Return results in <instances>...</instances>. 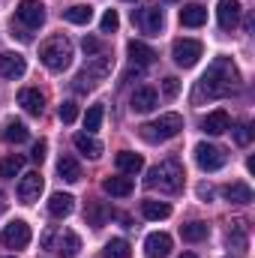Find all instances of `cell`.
I'll return each mask as SVG.
<instances>
[{
    "mask_svg": "<svg viewBox=\"0 0 255 258\" xmlns=\"http://www.w3.org/2000/svg\"><path fill=\"white\" fill-rule=\"evenodd\" d=\"M15 18L24 24V30H36L45 24V6L42 0H21L15 9Z\"/></svg>",
    "mask_w": 255,
    "mask_h": 258,
    "instance_id": "9c48e42d",
    "label": "cell"
},
{
    "mask_svg": "<svg viewBox=\"0 0 255 258\" xmlns=\"http://www.w3.org/2000/svg\"><path fill=\"white\" fill-rule=\"evenodd\" d=\"M102 258H129V243L123 237H111L102 249Z\"/></svg>",
    "mask_w": 255,
    "mask_h": 258,
    "instance_id": "d6a6232c",
    "label": "cell"
},
{
    "mask_svg": "<svg viewBox=\"0 0 255 258\" xmlns=\"http://www.w3.org/2000/svg\"><path fill=\"white\" fill-rule=\"evenodd\" d=\"M114 165H117V171H120V174H135V171H141V168H144V159H141V153L120 150V153L114 156Z\"/></svg>",
    "mask_w": 255,
    "mask_h": 258,
    "instance_id": "603a6c76",
    "label": "cell"
},
{
    "mask_svg": "<svg viewBox=\"0 0 255 258\" xmlns=\"http://www.w3.org/2000/svg\"><path fill=\"white\" fill-rule=\"evenodd\" d=\"M81 72H84V75H87L93 84H99V81H102V78L111 72V57H108V54H96V57H93L90 63L84 66Z\"/></svg>",
    "mask_w": 255,
    "mask_h": 258,
    "instance_id": "7402d4cb",
    "label": "cell"
},
{
    "mask_svg": "<svg viewBox=\"0 0 255 258\" xmlns=\"http://www.w3.org/2000/svg\"><path fill=\"white\" fill-rule=\"evenodd\" d=\"M3 210H6V195L0 192V213H3Z\"/></svg>",
    "mask_w": 255,
    "mask_h": 258,
    "instance_id": "ee69618b",
    "label": "cell"
},
{
    "mask_svg": "<svg viewBox=\"0 0 255 258\" xmlns=\"http://www.w3.org/2000/svg\"><path fill=\"white\" fill-rule=\"evenodd\" d=\"M108 219H111V207H108L105 201H87V207H84V222H87V225L102 228Z\"/></svg>",
    "mask_w": 255,
    "mask_h": 258,
    "instance_id": "e0dca14e",
    "label": "cell"
},
{
    "mask_svg": "<svg viewBox=\"0 0 255 258\" xmlns=\"http://www.w3.org/2000/svg\"><path fill=\"white\" fill-rule=\"evenodd\" d=\"M240 84V72L237 66L231 63V57H213V63L207 66V72L201 75L198 81V90H195V99H222V96H231Z\"/></svg>",
    "mask_w": 255,
    "mask_h": 258,
    "instance_id": "6da1fadb",
    "label": "cell"
},
{
    "mask_svg": "<svg viewBox=\"0 0 255 258\" xmlns=\"http://www.w3.org/2000/svg\"><path fill=\"white\" fill-rule=\"evenodd\" d=\"M42 246L51 249L54 255L75 258L78 255V249H81V237H78L75 231H69V228H51V231H45Z\"/></svg>",
    "mask_w": 255,
    "mask_h": 258,
    "instance_id": "5b68a950",
    "label": "cell"
},
{
    "mask_svg": "<svg viewBox=\"0 0 255 258\" xmlns=\"http://www.w3.org/2000/svg\"><path fill=\"white\" fill-rule=\"evenodd\" d=\"M132 21L147 36H159V30L165 27V15L156 6H138V9H132Z\"/></svg>",
    "mask_w": 255,
    "mask_h": 258,
    "instance_id": "8992f818",
    "label": "cell"
},
{
    "mask_svg": "<svg viewBox=\"0 0 255 258\" xmlns=\"http://www.w3.org/2000/svg\"><path fill=\"white\" fill-rule=\"evenodd\" d=\"M57 174L63 177L66 183H78L81 180V165L75 156H60L57 159Z\"/></svg>",
    "mask_w": 255,
    "mask_h": 258,
    "instance_id": "d4e9b609",
    "label": "cell"
},
{
    "mask_svg": "<svg viewBox=\"0 0 255 258\" xmlns=\"http://www.w3.org/2000/svg\"><path fill=\"white\" fill-rule=\"evenodd\" d=\"M72 144H75V150L84 153L87 159H99V156H102V141H96L90 132H78V135L72 138Z\"/></svg>",
    "mask_w": 255,
    "mask_h": 258,
    "instance_id": "d6986e66",
    "label": "cell"
},
{
    "mask_svg": "<svg viewBox=\"0 0 255 258\" xmlns=\"http://www.w3.org/2000/svg\"><path fill=\"white\" fill-rule=\"evenodd\" d=\"M162 93H165V99H174V96L180 93V81H177L174 75H168V78H162Z\"/></svg>",
    "mask_w": 255,
    "mask_h": 258,
    "instance_id": "74e56055",
    "label": "cell"
},
{
    "mask_svg": "<svg viewBox=\"0 0 255 258\" xmlns=\"http://www.w3.org/2000/svg\"><path fill=\"white\" fill-rule=\"evenodd\" d=\"M42 186H45L42 174H39V171H27V174L18 180V198H21L24 204H33V201H39Z\"/></svg>",
    "mask_w": 255,
    "mask_h": 258,
    "instance_id": "8fae6325",
    "label": "cell"
},
{
    "mask_svg": "<svg viewBox=\"0 0 255 258\" xmlns=\"http://www.w3.org/2000/svg\"><path fill=\"white\" fill-rule=\"evenodd\" d=\"M180 129H183V117L171 111V114H162V117H159V120H153V123L138 126V135H141L144 141L156 144V141H168V138H174Z\"/></svg>",
    "mask_w": 255,
    "mask_h": 258,
    "instance_id": "277c9868",
    "label": "cell"
},
{
    "mask_svg": "<svg viewBox=\"0 0 255 258\" xmlns=\"http://www.w3.org/2000/svg\"><path fill=\"white\" fill-rule=\"evenodd\" d=\"M198 195H201V198H210L213 189H210V186H198Z\"/></svg>",
    "mask_w": 255,
    "mask_h": 258,
    "instance_id": "7bdbcfd3",
    "label": "cell"
},
{
    "mask_svg": "<svg viewBox=\"0 0 255 258\" xmlns=\"http://www.w3.org/2000/svg\"><path fill=\"white\" fill-rule=\"evenodd\" d=\"M204 21H207V9H204V6L189 3V6L180 9V24H183V27H201Z\"/></svg>",
    "mask_w": 255,
    "mask_h": 258,
    "instance_id": "cb8c5ba5",
    "label": "cell"
},
{
    "mask_svg": "<svg viewBox=\"0 0 255 258\" xmlns=\"http://www.w3.org/2000/svg\"><path fill=\"white\" fill-rule=\"evenodd\" d=\"M93 87H96V84H93L84 72H78V75H75V90H78V93H87V90H93Z\"/></svg>",
    "mask_w": 255,
    "mask_h": 258,
    "instance_id": "60d3db41",
    "label": "cell"
},
{
    "mask_svg": "<svg viewBox=\"0 0 255 258\" xmlns=\"http://www.w3.org/2000/svg\"><path fill=\"white\" fill-rule=\"evenodd\" d=\"M0 243H3L6 249H24V246L30 243V225H27L24 219H15V222L3 225V231H0Z\"/></svg>",
    "mask_w": 255,
    "mask_h": 258,
    "instance_id": "ba28073f",
    "label": "cell"
},
{
    "mask_svg": "<svg viewBox=\"0 0 255 258\" xmlns=\"http://www.w3.org/2000/svg\"><path fill=\"white\" fill-rule=\"evenodd\" d=\"M24 72H27V60H24L18 51H3V54H0V78L15 81V78H21Z\"/></svg>",
    "mask_w": 255,
    "mask_h": 258,
    "instance_id": "4fadbf2b",
    "label": "cell"
},
{
    "mask_svg": "<svg viewBox=\"0 0 255 258\" xmlns=\"http://www.w3.org/2000/svg\"><path fill=\"white\" fill-rule=\"evenodd\" d=\"M117 27H120L117 12H114V9H105V15H102V21H99V30H102V33H114Z\"/></svg>",
    "mask_w": 255,
    "mask_h": 258,
    "instance_id": "e575fe53",
    "label": "cell"
},
{
    "mask_svg": "<svg viewBox=\"0 0 255 258\" xmlns=\"http://www.w3.org/2000/svg\"><path fill=\"white\" fill-rule=\"evenodd\" d=\"M18 105H21L27 114L42 117V111H45V96H42L36 87H21V90H18Z\"/></svg>",
    "mask_w": 255,
    "mask_h": 258,
    "instance_id": "9a60e30c",
    "label": "cell"
},
{
    "mask_svg": "<svg viewBox=\"0 0 255 258\" xmlns=\"http://www.w3.org/2000/svg\"><path fill=\"white\" fill-rule=\"evenodd\" d=\"M63 18L69 21V24H90V18H93V6H87V3H75V6L63 9Z\"/></svg>",
    "mask_w": 255,
    "mask_h": 258,
    "instance_id": "f1b7e54d",
    "label": "cell"
},
{
    "mask_svg": "<svg viewBox=\"0 0 255 258\" xmlns=\"http://www.w3.org/2000/svg\"><path fill=\"white\" fill-rule=\"evenodd\" d=\"M129 57H132V63L135 66H150L156 60V51L150 48V45H144V42H129Z\"/></svg>",
    "mask_w": 255,
    "mask_h": 258,
    "instance_id": "484cf974",
    "label": "cell"
},
{
    "mask_svg": "<svg viewBox=\"0 0 255 258\" xmlns=\"http://www.w3.org/2000/svg\"><path fill=\"white\" fill-rule=\"evenodd\" d=\"M201 129H204L207 135H222V132H228V129H231V117H228V111H222V108L210 111V114L201 120Z\"/></svg>",
    "mask_w": 255,
    "mask_h": 258,
    "instance_id": "ac0fdd59",
    "label": "cell"
},
{
    "mask_svg": "<svg viewBox=\"0 0 255 258\" xmlns=\"http://www.w3.org/2000/svg\"><path fill=\"white\" fill-rule=\"evenodd\" d=\"M225 150L222 147H216V144H207V141H201V144H195V162H198V168L201 171H219L222 165H225Z\"/></svg>",
    "mask_w": 255,
    "mask_h": 258,
    "instance_id": "52a82bcc",
    "label": "cell"
},
{
    "mask_svg": "<svg viewBox=\"0 0 255 258\" xmlns=\"http://www.w3.org/2000/svg\"><path fill=\"white\" fill-rule=\"evenodd\" d=\"M141 213H144V219L159 222V219H168V216H171V207H168L165 201H153V198H147V201H141Z\"/></svg>",
    "mask_w": 255,
    "mask_h": 258,
    "instance_id": "4316f807",
    "label": "cell"
},
{
    "mask_svg": "<svg viewBox=\"0 0 255 258\" xmlns=\"http://www.w3.org/2000/svg\"><path fill=\"white\" fill-rule=\"evenodd\" d=\"M201 51H204V45H201L198 39H177V42L171 45V57H174V63L183 66V69H189V66L198 63Z\"/></svg>",
    "mask_w": 255,
    "mask_h": 258,
    "instance_id": "30bf717a",
    "label": "cell"
},
{
    "mask_svg": "<svg viewBox=\"0 0 255 258\" xmlns=\"http://www.w3.org/2000/svg\"><path fill=\"white\" fill-rule=\"evenodd\" d=\"M57 117H60L63 123H72V120L78 117V105H75V102H63L60 111H57Z\"/></svg>",
    "mask_w": 255,
    "mask_h": 258,
    "instance_id": "f35d334b",
    "label": "cell"
},
{
    "mask_svg": "<svg viewBox=\"0 0 255 258\" xmlns=\"http://www.w3.org/2000/svg\"><path fill=\"white\" fill-rule=\"evenodd\" d=\"M75 210V198L69 192H54L51 198H48V213L54 216V219H63V216H69Z\"/></svg>",
    "mask_w": 255,
    "mask_h": 258,
    "instance_id": "44dd1931",
    "label": "cell"
},
{
    "mask_svg": "<svg viewBox=\"0 0 255 258\" xmlns=\"http://www.w3.org/2000/svg\"><path fill=\"white\" fill-rule=\"evenodd\" d=\"M168 252H171V237H168L165 231L147 234V240H144V255L147 258H165Z\"/></svg>",
    "mask_w": 255,
    "mask_h": 258,
    "instance_id": "2e32d148",
    "label": "cell"
},
{
    "mask_svg": "<svg viewBox=\"0 0 255 258\" xmlns=\"http://www.w3.org/2000/svg\"><path fill=\"white\" fill-rule=\"evenodd\" d=\"M102 189L108 195H114V198H126L132 192V177H105Z\"/></svg>",
    "mask_w": 255,
    "mask_h": 258,
    "instance_id": "83f0119b",
    "label": "cell"
},
{
    "mask_svg": "<svg viewBox=\"0 0 255 258\" xmlns=\"http://www.w3.org/2000/svg\"><path fill=\"white\" fill-rule=\"evenodd\" d=\"M81 48H84V54H87V57H96V54H102V42H99L96 36H84Z\"/></svg>",
    "mask_w": 255,
    "mask_h": 258,
    "instance_id": "8d00e7d4",
    "label": "cell"
},
{
    "mask_svg": "<svg viewBox=\"0 0 255 258\" xmlns=\"http://www.w3.org/2000/svg\"><path fill=\"white\" fill-rule=\"evenodd\" d=\"M27 135H30L27 126H24L21 120H15V117H9V120L0 126V138H3L6 144H24V141H27Z\"/></svg>",
    "mask_w": 255,
    "mask_h": 258,
    "instance_id": "ffe728a7",
    "label": "cell"
},
{
    "mask_svg": "<svg viewBox=\"0 0 255 258\" xmlns=\"http://www.w3.org/2000/svg\"><path fill=\"white\" fill-rule=\"evenodd\" d=\"M6 258H12V255H6Z\"/></svg>",
    "mask_w": 255,
    "mask_h": 258,
    "instance_id": "bcb514c9",
    "label": "cell"
},
{
    "mask_svg": "<svg viewBox=\"0 0 255 258\" xmlns=\"http://www.w3.org/2000/svg\"><path fill=\"white\" fill-rule=\"evenodd\" d=\"M240 12H243L240 0H219L216 3V21H219V27L222 30H234L237 21H240Z\"/></svg>",
    "mask_w": 255,
    "mask_h": 258,
    "instance_id": "7c38bea8",
    "label": "cell"
},
{
    "mask_svg": "<svg viewBox=\"0 0 255 258\" xmlns=\"http://www.w3.org/2000/svg\"><path fill=\"white\" fill-rule=\"evenodd\" d=\"M45 153H48V144H45V141H36V144H33V150H30V159H33V162H42V159H45Z\"/></svg>",
    "mask_w": 255,
    "mask_h": 258,
    "instance_id": "b9f144b4",
    "label": "cell"
},
{
    "mask_svg": "<svg viewBox=\"0 0 255 258\" xmlns=\"http://www.w3.org/2000/svg\"><path fill=\"white\" fill-rule=\"evenodd\" d=\"M183 177H186L183 165L177 159H165V162H159L147 171L144 183H147V189H159L162 195H177L183 189Z\"/></svg>",
    "mask_w": 255,
    "mask_h": 258,
    "instance_id": "7a4b0ae2",
    "label": "cell"
},
{
    "mask_svg": "<svg viewBox=\"0 0 255 258\" xmlns=\"http://www.w3.org/2000/svg\"><path fill=\"white\" fill-rule=\"evenodd\" d=\"M180 258H198V255H192V252H183V255H180Z\"/></svg>",
    "mask_w": 255,
    "mask_h": 258,
    "instance_id": "f6af8a7d",
    "label": "cell"
},
{
    "mask_svg": "<svg viewBox=\"0 0 255 258\" xmlns=\"http://www.w3.org/2000/svg\"><path fill=\"white\" fill-rule=\"evenodd\" d=\"M234 141H237L240 147H246V144L252 141V132H249L246 123H237V126H234Z\"/></svg>",
    "mask_w": 255,
    "mask_h": 258,
    "instance_id": "ab89813d",
    "label": "cell"
},
{
    "mask_svg": "<svg viewBox=\"0 0 255 258\" xmlns=\"http://www.w3.org/2000/svg\"><path fill=\"white\" fill-rule=\"evenodd\" d=\"M207 234H210V225L207 222H186V225H180V237L189 240V243L207 240Z\"/></svg>",
    "mask_w": 255,
    "mask_h": 258,
    "instance_id": "f546056e",
    "label": "cell"
},
{
    "mask_svg": "<svg viewBox=\"0 0 255 258\" xmlns=\"http://www.w3.org/2000/svg\"><path fill=\"white\" fill-rule=\"evenodd\" d=\"M102 117H105V108H102V105H90V108H87V114H84V129L93 135L96 129L102 126Z\"/></svg>",
    "mask_w": 255,
    "mask_h": 258,
    "instance_id": "836d02e7",
    "label": "cell"
},
{
    "mask_svg": "<svg viewBox=\"0 0 255 258\" xmlns=\"http://www.w3.org/2000/svg\"><path fill=\"white\" fill-rule=\"evenodd\" d=\"M222 195H225V201H234V204H249L252 201V189L246 183H228L222 189Z\"/></svg>",
    "mask_w": 255,
    "mask_h": 258,
    "instance_id": "4dcf8cb0",
    "label": "cell"
},
{
    "mask_svg": "<svg viewBox=\"0 0 255 258\" xmlns=\"http://www.w3.org/2000/svg\"><path fill=\"white\" fill-rule=\"evenodd\" d=\"M228 240H231V246L243 249V246H246V225H243V222H234V231L228 234Z\"/></svg>",
    "mask_w": 255,
    "mask_h": 258,
    "instance_id": "d590c367",
    "label": "cell"
},
{
    "mask_svg": "<svg viewBox=\"0 0 255 258\" xmlns=\"http://www.w3.org/2000/svg\"><path fill=\"white\" fill-rule=\"evenodd\" d=\"M21 168H24V156H18V153H12V156H3V159H0V177H3V180H9V177L21 174Z\"/></svg>",
    "mask_w": 255,
    "mask_h": 258,
    "instance_id": "1f68e13d",
    "label": "cell"
},
{
    "mask_svg": "<svg viewBox=\"0 0 255 258\" xmlns=\"http://www.w3.org/2000/svg\"><path fill=\"white\" fill-rule=\"evenodd\" d=\"M39 60L48 66L51 72H63L72 63V42L66 36H48L39 45Z\"/></svg>",
    "mask_w": 255,
    "mask_h": 258,
    "instance_id": "3957f363",
    "label": "cell"
},
{
    "mask_svg": "<svg viewBox=\"0 0 255 258\" xmlns=\"http://www.w3.org/2000/svg\"><path fill=\"white\" fill-rule=\"evenodd\" d=\"M156 102H159V96H156L153 87H138V90H132V96H129V108H132L135 114H147V111H153Z\"/></svg>",
    "mask_w": 255,
    "mask_h": 258,
    "instance_id": "5bb4252c",
    "label": "cell"
}]
</instances>
